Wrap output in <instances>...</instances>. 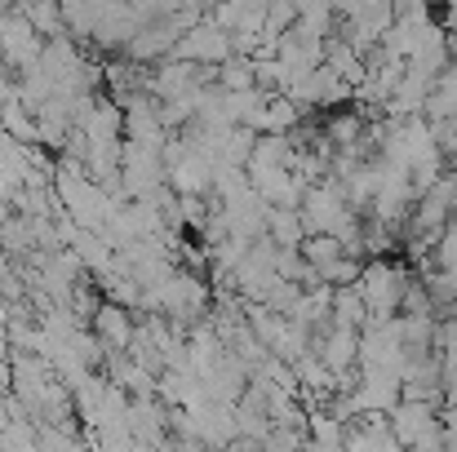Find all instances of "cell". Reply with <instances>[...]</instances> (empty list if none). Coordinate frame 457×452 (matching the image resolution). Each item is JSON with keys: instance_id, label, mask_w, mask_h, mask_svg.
<instances>
[{"instance_id": "1", "label": "cell", "mask_w": 457, "mask_h": 452, "mask_svg": "<svg viewBox=\"0 0 457 452\" xmlns=\"http://www.w3.org/2000/svg\"><path fill=\"white\" fill-rule=\"evenodd\" d=\"M94 328H98V337L107 341V346H116V350H125L129 341H134V328H129V315L116 306V301H107V306H98V315H94Z\"/></svg>"}, {"instance_id": "2", "label": "cell", "mask_w": 457, "mask_h": 452, "mask_svg": "<svg viewBox=\"0 0 457 452\" xmlns=\"http://www.w3.org/2000/svg\"><path fill=\"white\" fill-rule=\"evenodd\" d=\"M0 4H9V0H0Z\"/></svg>"}]
</instances>
